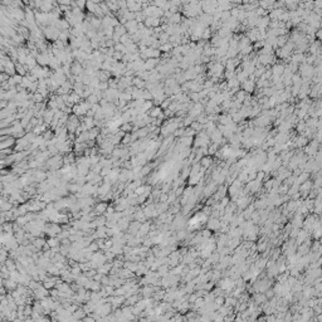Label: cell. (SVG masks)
<instances>
[{
    "label": "cell",
    "instance_id": "1",
    "mask_svg": "<svg viewBox=\"0 0 322 322\" xmlns=\"http://www.w3.org/2000/svg\"><path fill=\"white\" fill-rule=\"evenodd\" d=\"M43 33H44V38L47 40H58V38H59V34H60V30H58L53 25H49V27H47L43 29Z\"/></svg>",
    "mask_w": 322,
    "mask_h": 322
},
{
    "label": "cell",
    "instance_id": "2",
    "mask_svg": "<svg viewBox=\"0 0 322 322\" xmlns=\"http://www.w3.org/2000/svg\"><path fill=\"white\" fill-rule=\"evenodd\" d=\"M17 139L13 136H0V149H14L13 146H15Z\"/></svg>",
    "mask_w": 322,
    "mask_h": 322
},
{
    "label": "cell",
    "instance_id": "3",
    "mask_svg": "<svg viewBox=\"0 0 322 322\" xmlns=\"http://www.w3.org/2000/svg\"><path fill=\"white\" fill-rule=\"evenodd\" d=\"M125 28H126V30H127L129 34L134 35V34H136V33L139 32V23H137L136 20L127 22L126 24H125Z\"/></svg>",
    "mask_w": 322,
    "mask_h": 322
},
{
    "label": "cell",
    "instance_id": "4",
    "mask_svg": "<svg viewBox=\"0 0 322 322\" xmlns=\"http://www.w3.org/2000/svg\"><path fill=\"white\" fill-rule=\"evenodd\" d=\"M70 72H72V74L74 75V77H77V75H82L84 74V68H83V65L78 63V62H73L72 64V67H70Z\"/></svg>",
    "mask_w": 322,
    "mask_h": 322
},
{
    "label": "cell",
    "instance_id": "5",
    "mask_svg": "<svg viewBox=\"0 0 322 322\" xmlns=\"http://www.w3.org/2000/svg\"><path fill=\"white\" fill-rule=\"evenodd\" d=\"M54 115H55V111L54 110H50V108H47V111L43 116V120H44V124L50 126V124L53 122L54 120Z\"/></svg>",
    "mask_w": 322,
    "mask_h": 322
},
{
    "label": "cell",
    "instance_id": "6",
    "mask_svg": "<svg viewBox=\"0 0 322 322\" xmlns=\"http://www.w3.org/2000/svg\"><path fill=\"white\" fill-rule=\"evenodd\" d=\"M162 112H164V111L161 110L160 106H154L147 113H149L150 117H152V118H155V120H156V118H159L161 115H162Z\"/></svg>",
    "mask_w": 322,
    "mask_h": 322
},
{
    "label": "cell",
    "instance_id": "7",
    "mask_svg": "<svg viewBox=\"0 0 322 322\" xmlns=\"http://www.w3.org/2000/svg\"><path fill=\"white\" fill-rule=\"evenodd\" d=\"M134 86L137 87L139 89H145L146 88V82L144 79L139 78V77H134Z\"/></svg>",
    "mask_w": 322,
    "mask_h": 322
},
{
    "label": "cell",
    "instance_id": "8",
    "mask_svg": "<svg viewBox=\"0 0 322 322\" xmlns=\"http://www.w3.org/2000/svg\"><path fill=\"white\" fill-rule=\"evenodd\" d=\"M115 33L117 35H120V37H122V35H125V34H127V30H126V28H125V25H117L116 28H115Z\"/></svg>",
    "mask_w": 322,
    "mask_h": 322
},
{
    "label": "cell",
    "instance_id": "9",
    "mask_svg": "<svg viewBox=\"0 0 322 322\" xmlns=\"http://www.w3.org/2000/svg\"><path fill=\"white\" fill-rule=\"evenodd\" d=\"M120 130L124 131L125 134H130V131L132 132V130H134V125H132L131 122H129V124H124L120 127Z\"/></svg>",
    "mask_w": 322,
    "mask_h": 322
},
{
    "label": "cell",
    "instance_id": "10",
    "mask_svg": "<svg viewBox=\"0 0 322 322\" xmlns=\"http://www.w3.org/2000/svg\"><path fill=\"white\" fill-rule=\"evenodd\" d=\"M0 135H1V136H13V135H14L13 127H6V129H1V131H0Z\"/></svg>",
    "mask_w": 322,
    "mask_h": 322
},
{
    "label": "cell",
    "instance_id": "11",
    "mask_svg": "<svg viewBox=\"0 0 322 322\" xmlns=\"http://www.w3.org/2000/svg\"><path fill=\"white\" fill-rule=\"evenodd\" d=\"M86 101H87L91 106H94V105H97V103H99V99H98L96 96H94V94H91V96H89V97L86 99Z\"/></svg>",
    "mask_w": 322,
    "mask_h": 322
},
{
    "label": "cell",
    "instance_id": "12",
    "mask_svg": "<svg viewBox=\"0 0 322 322\" xmlns=\"http://www.w3.org/2000/svg\"><path fill=\"white\" fill-rule=\"evenodd\" d=\"M120 99H124V101H126V102H130V101H132V94H130V93H127V92H121V96H120Z\"/></svg>",
    "mask_w": 322,
    "mask_h": 322
},
{
    "label": "cell",
    "instance_id": "13",
    "mask_svg": "<svg viewBox=\"0 0 322 322\" xmlns=\"http://www.w3.org/2000/svg\"><path fill=\"white\" fill-rule=\"evenodd\" d=\"M75 5H77V8H79L80 10H84V9H86V6H87V3L86 1H83V0H79V1H75Z\"/></svg>",
    "mask_w": 322,
    "mask_h": 322
},
{
    "label": "cell",
    "instance_id": "14",
    "mask_svg": "<svg viewBox=\"0 0 322 322\" xmlns=\"http://www.w3.org/2000/svg\"><path fill=\"white\" fill-rule=\"evenodd\" d=\"M112 58L115 59V60H117V62H120V60L124 59V54L120 53V52H115V54H113Z\"/></svg>",
    "mask_w": 322,
    "mask_h": 322
},
{
    "label": "cell",
    "instance_id": "15",
    "mask_svg": "<svg viewBox=\"0 0 322 322\" xmlns=\"http://www.w3.org/2000/svg\"><path fill=\"white\" fill-rule=\"evenodd\" d=\"M0 79H1V83H6L10 79V75L6 73H0Z\"/></svg>",
    "mask_w": 322,
    "mask_h": 322
},
{
    "label": "cell",
    "instance_id": "16",
    "mask_svg": "<svg viewBox=\"0 0 322 322\" xmlns=\"http://www.w3.org/2000/svg\"><path fill=\"white\" fill-rule=\"evenodd\" d=\"M14 80H15V83H17V86H20L22 84V82H23V77L22 75H19V74H15L14 75Z\"/></svg>",
    "mask_w": 322,
    "mask_h": 322
},
{
    "label": "cell",
    "instance_id": "17",
    "mask_svg": "<svg viewBox=\"0 0 322 322\" xmlns=\"http://www.w3.org/2000/svg\"><path fill=\"white\" fill-rule=\"evenodd\" d=\"M8 106H9V101H5V99H1V101H0V108H1V110L6 108Z\"/></svg>",
    "mask_w": 322,
    "mask_h": 322
}]
</instances>
